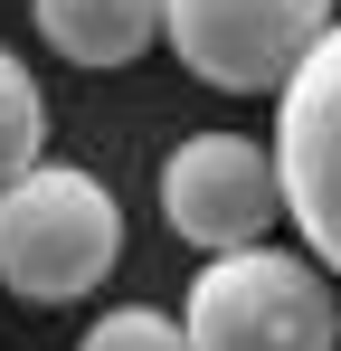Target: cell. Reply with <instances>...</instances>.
<instances>
[{
  "label": "cell",
  "mask_w": 341,
  "mask_h": 351,
  "mask_svg": "<svg viewBox=\"0 0 341 351\" xmlns=\"http://www.w3.org/2000/svg\"><path fill=\"white\" fill-rule=\"evenodd\" d=\"M123 266V209L86 162H29L0 180V285L19 304H86Z\"/></svg>",
  "instance_id": "6da1fadb"
},
{
  "label": "cell",
  "mask_w": 341,
  "mask_h": 351,
  "mask_svg": "<svg viewBox=\"0 0 341 351\" xmlns=\"http://www.w3.org/2000/svg\"><path fill=\"white\" fill-rule=\"evenodd\" d=\"M190 351H341V304L332 276L294 247H227L190 276L180 304Z\"/></svg>",
  "instance_id": "7a4b0ae2"
},
{
  "label": "cell",
  "mask_w": 341,
  "mask_h": 351,
  "mask_svg": "<svg viewBox=\"0 0 341 351\" xmlns=\"http://www.w3.org/2000/svg\"><path fill=\"white\" fill-rule=\"evenodd\" d=\"M275 190L303 256L323 276H341V19L275 86Z\"/></svg>",
  "instance_id": "3957f363"
},
{
  "label": "cell",
  "mask_w": 341,
  "mask_h": 351,
  "mask_svg": "<svg viewBox=\"0 0 341 351\" xmlns=\"http://www.w3.org/2000/svg\"><path fill=\"white\" fill-rule=\"evenodd\" d=\"M332 29V0H162V48L218 95H275Z\"/></svg>",
  "instance_id": "277c9868"
},
{
  "label": "cell",
  "mask_w": 341,
  "mask_h": 351,
  "mask_svg": "<svg viewBox=\"0 0 341 351\" xmlns=\"http://www.w3.org/2000/svg\"><path fill=\"white\" fill-rule=\"evenodd\" d=\"M162 219L180 247L227 256V247H266L284 219L275 190V152L247 143V133H190L162 152Z\"/></svg>",
  "instance_id": "5b68a950"
},
{
  "label": "cell",
  "mask_w": 341,
  "mask_h": 351,
  "mask_svg": "<svg viewBox=\"0 0 341 351\" xmlns=\"http://www.w3.org/2000/svg\"><path fill=\"white\" fill-rule=\"evenodd\" d=\"M38 38L66 66H133L142 48H162V0H29Z\"/></svg>",
  "instance_id": "8992f818"
},
{
  "label": "cell",
  "mask_w": 341,
  "mask_h": 351,
  "mask_svg": "<svg viewBox=\"0 0 341 351\" xmlns=\"http://www.w3.org/2000/svg\"><path fill=\"white\" fill-rule=\"evenodd\" d=\"M29 162H48V95L19 48H0V180H19Z\"/></svg>",
  "instance_id": "52a82bcc"
},
{
  "label": "cell",
  "mask_w": 341,
  "mask_h": 351,
  "mask_svg": "<svg viewBox=\"0 0 341 351\" xmlns=\"http://www.w3.org/2000/svg\"><path fill=\"white\" fill-rule=\"evenodd\" d=\"M76 351H190V332H180V313H162V304H114V313L86 323Z\"/></svg>",
  "instance_id": "ba28073f"
}]
</instances>
